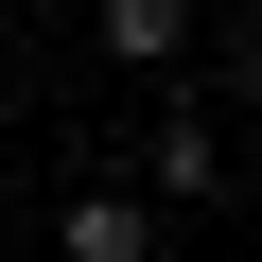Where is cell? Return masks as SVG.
<instances>
[{
	"mask_svg": "<svg viewBox=\"0 0 262 262\" xmlns=\"http://www.w3.org/2000/svg\"><path fill=\"white\" fill-rule=\"evenodd\" d=\"M53 262H158V192H70L53 210Z\"/></svg>",
	"mask_w": 262,
	"mask_h": 262,
	"instance_id": "7a4b0ae2",
	"label": "cell"
},
{
	"mask_svg": "<svg viewBox=\"0 0 262 262\" xmlns=\"http://www.w3.org/2000/svg\"><path fill=\"white\" fill-rule=\"evenodd\" d=\"M140 192L175 210V192H227V122L210 105H158V140H140Z\"/></svg>",
	"mask_w": 262,
	"mask_h": 262,
	"instance_id": "6da1fadb",
	"label": "cell"
},
{
	"mask_svg": "<svg viewBox=\"0 0 262 262\" xmlns=\"http://www.w3.org/2000/svg\"><path fill=\"white\" fill-rule=\"evenodd\" d=\"M0 18H18V0H0Z\"/></svg>",
	"mask_w": 262,
	"mask_h": 262,
	"instance_id": "5b68a950",
	"label": "cell"
},
{
	"mask_svg": "<svg viewBox=\"0 0 262 262\" xmlns=\"http://www.w3.org/2000/svg\"><path fill=\"white\" fill-rule=\"evenodd\" d=\"M245 122H262V35H245Z\"/></svg>",
	"mask_w": 262,
	"mask_h": 262,
	"instance_id": "277c9868",
	"label": "cell"
},
{
	"mask_svg": "<svg viewBox=\"0 0 262 262\" xmlns=\"http://www.w3.org/2000/svg\"><path fill=\"white\" fill-rule=\"evenodd\" d=\"M105 53H122V70H140V88H158V70L192 53V0H105Z\"/></svg>",
	"mask_w": 262,
	"mask_h": 262,
	"instance_id": "3957f363",
	"label": "cell"
}]
</instances>
